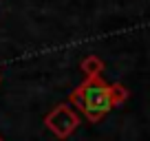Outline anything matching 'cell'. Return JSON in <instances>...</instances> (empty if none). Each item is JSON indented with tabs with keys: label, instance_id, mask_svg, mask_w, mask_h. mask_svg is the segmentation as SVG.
<instances>
[{
	"label": "cell",
	"instance_id": "cell-1",
	"mask_svg": "<svg viewBox=\"0 0 150 141\" xmlns=\"http://www.w3.org/2000/svg\"><path fill=\"white\" fill-rule=\"evenodd\" d=\"M69 104L75 106L91 123H97L106 117V113L112 108L110 97H108V84L102 77L84 80L77 88L71 93Z\"/></svg>",
	"mask_w": 150,
	"mask_h": 141
},
{
	"label": "cell",
	"instance_id": "cell-2",
	"mask_svg": "<svg viewBox=\"0 0 150 141\" xmlns=\"http://www.w3.org/2000/svg\"><path fill=\"white\" fill-rule=\"evenodd\" d=\"M44 126L57 139H69L80 126V115L71 104H57L53 110H49L44 115Z\"/></svg>",
	"mask_w": 150,
	"mask_h": 141
},
{
	"label": "cell",
	"instance_id": "cell-3",
	"mask_svg": "<svg viewBox=\"0 0 150 141\" xmlns=\"http://www.w3.org/2000/svg\"><path fill=\"white\" fill-rule=\"evenodd\" d=\"M80 70L84 73L86 80L102 77V70H104V62H102V57H97V55H86L84 60L80 62Z\"/></svg>",
	"mask_w": 150,
	"mask_h": 141
},
{
	"label": "cell",
	"instance_id": "cell-4",
	"mask_svg": "<svg viewBox=\"0 0 150 141\" xmlns=\"http://www.w3.org/2000/svg\"><path fill=\"white\" fill-rule=\"evenodd\" d=\"M128 88L124 84H108V97H110V104L112 106H122V104H126L128 99Z\"/></svg>",
	"mask_w": 150,
	"mask_h": 141
},
{
	"label": "cell",
	"instance_id": "cell-5",
	"mask_svg": "<svg viewBox=\"0 0 150 141\" xmlns=\"http://www.w3.org/2000/svg\"><path fill=\"white\" fill-rule=\"evenodd\" d=\"M0 141H5V139H2V137H0Z\"/></svg>",
	"mask_w": 150,
	"mask_h": 141
},
{
	"label": "cell",
	"instance_id": "cell-6",
	"mask_svg": "<svg viewBox=\"0 0 150 141\" xmlns=\"http://www.w3.org/2000/svg\"><path fill=\"white\" fill-rule=\"evenodd\" d=\"M0 82H2V77H0Z\"/></svg>",
	"mask_w": 150,
	"mask_h": 141
}]
</instances>
